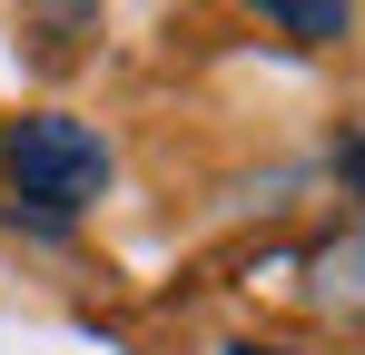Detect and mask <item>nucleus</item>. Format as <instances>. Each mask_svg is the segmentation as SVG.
I'll return each instance as SVG.
<instances>
[{"mask_svg":"<svg viewBox=\"0 0 365 355\" xmlns=\"http://www.w3.org/2000/svg\"><path fill=\"white\" fill-rule=\"evenodd\" d=\"M0 168H10V187L30 207L69 217V207H89L109 187V138L89 118H69V109H30L20 128H0Z\"/></svg>","mask_w":365,"mask_h":355,"instance_id":"obj_1","label":"nucleus"},{"mask_svg":"<svg viewBox=\"0 0 365 355\" xmlns=\"http://www.w3.org/2000/svg\"><path fill=\"white\" fill-rule=\"evenodd\" d=\"M267 20L297 40H346V0H267Z\"/></svg>","mask_w":365,"mask_h":355,"instance_id":"obj_2","label":"nucleus"},{"mask_svg":"<svg viewBox=\"0 0 365 355\" xmlns=\"http://www.w3.org/2000/svg\"><path fill=\"white\" fill-rule=\"evenodd\" d=\"M227 355H287V346H227Z\"/></svg>","mask_w":365,"mask_h":355,"instance_id":"obj_4","label":"nucleus"},{"mask_svg":"<svg viewBox=\"0 0 365 355\" xmlns=\"http://www.w3.org/2000/svg\"><path fill=\"white\" fill-rule=\"evenodd\" d=\"M326 296H346V306H365V227L346 237V247H326Z\"/></svg>","mask_w":365,"mask_h":355,"instance_id":"obj_3","label":"nucleus"}]
</instances>
